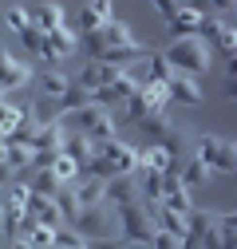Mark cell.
<instances>
[{"mask_svg": "<svg viewBox=\"0 0 237 249\" xmlns=\"http://www.w3.org/2000/svg\"><path fill=\"white\" fill-rule=\"evenodd\" d=\"M210 55H214V44L205 40V36H178L170 48H166V59L178 68V71H186V75H202V71H210Z\"/></svg>", "mask_w": 237, "mask_h": 249, "instance_id": "cell-1", "label": "cell"}, {"mask_svg": "<svg viewBox=\"0 0 237 249\" xmlns=\"http://www.w3.org/2000/svg\"><path fill=\"white\" fill-rule=\"evenodd\" d=\"M194 154L214 174H237V139H221V135L202 131L198 142H194Z\"/></svg>", "mask_w": 237, "mask_h": 249, "instance_id": "cell-2", "label": "cell"}, {"mask_svg": "<svg viewBox=\"0 0 237 249\" xmlns=\"http://www.w3.org/2000/svg\"><path fill=\"white\" fill-rule=\"evenodd\" d=\"M115 217H118V233H123L127 241H138V245H154V217L146 213L142 202H131V206H115Z\"/></svg>", "mask_w": 237, "mask_h": 249, "instance_id": "cell-3", "label": "cell"}, {"mask_svg": "<svg viewBox=\"0 0 237 249\" xmlns=\"http://www.w3.org/2000/svg\"><path fill=\"white\" fill-rule=\"evenodd\" d=\"M32 79H36L32 64L16 59L12 52H4V55H0V87H4V95H16L20 87H32Z\"/></svg>", "mask_w": 237, "mask_h": 249, "instance_id": "cell-4", "label": "cell"}, {"mask_svg": "<svg viewBox=\"0 0 237 249\" xmlns=\"http://www.w3.org/2000/svg\"><path fill=\"white\" fill-rule=\"evenodd\" d=\"M83 44V32H71V28H55V32H48V55H44V64L48 68H59L64 59Z\"/></svg>", "mask_w": 237, "mask_h": 249, "instance_id": "cell-5", "label": "cell"}, {"mask_svg": "<svg viewBox=\"0 0 237 249\" xmlns=\"http://www.w3.org/2000/svg\"><path fill=\"white\" fill-rule=\"evenodd\" d=\"M87 241H99V237H115V230H111V217H107V210L103 206H87V210H79V217L71 222Z\"/></svg>", "mask_w": 237, "mask_h": 249, "instance_id": "cell-6", "label": "cell"}, {"mask_svg": "<svg viewBox=\"0 0 237 249\" xmlns=\"http://www.w3.org/2000/svg\"><path fill=\"white\" fill-rule=\"evenodd\" d=\"M198 36H205L218 52H225V55H233L237 52V24L233 20H218V16H205V24H202V32Z\"/></svg>", "mask_w": 237, "mask_h": 249, "instance_id": "cell-7", "label": "cell"}, {"mask_svg": "<svg viewBox=\"0 0 237 249\" xmlns=\"http://www.w3.org/2000/svg\"><path fill=\"white\" fill-rule=\"evenodd\" d=\"M118 71L115 64H107V59H87L83 64V71L75 75V83H83L87 91H99V87H111V83H118Z\"/></svg>", "mask_w": 237, "mask_h": 249, "instance_id": "cell-8", "label": "cell"}, {"mask_svg": "<svg viewBox=\"0 0 237 249\" xmlns=\"http://www.w3.org/2000/svg\"><path fill=\"white\" fill-rule=\"evenodd\" d=\"M99 150L115 162V170H118V174H135V170L142 166V150H135V146H131V142H123V139H111V142H103Z\"/></svg>", "mask_w": 237, "mask_h": 249, "instance_id": "cell-9", "label": "cell"}, {"mask_svg": "<svg viewBox=\"0 0 237 249\" xmlns=\"http://www.w3.org/2000/svg\"><path fill=\"white\" fill-rule=\"evenodd\" d=\"M170 99L174 103H186V107H198L205 95H202V83H198V75H186V71H178L174 79H170Z\"/></svg>", "mask_w": 237, "mask_h": 249, "instance_id": "cell-10", "label": "cell"}, {"mask_svg": "<svg viewBox=\"0 0 237 249\" xmlns=\"http://www.w3.org/2000/svg\"><path fill=\"white\" fill-rule=\"evenodd\" d=\"M71 186H75V198H79L83 210H87V206H107V178L79 174V182H71Z\"/></svg>", "mask_w": 237, "mask_h": 249, "instance_id": "cell-11", "label": "cell"}, {"mask_svg": "<svg viewBox=\"0 0 237 249\" xmlns=\"http://www.w3.org/2000/svg\"><path fill=\"white\" fill-rule=\"evenodd\" d=\"M64 154H71L79 166H87V162L99 154V142L87 135V131H68V139H64Z\"/></svg>", "mask_w": 237, "mask_h": 249, "instance_id": "cell-12", "label": "cell"}, {"mask_svg": "<svg viewBox=\"0 0 237 249\" xmlns=\"http://www.w3.org/2000/svg\"><path fill=\"white\" fill-rule=\"evenodd\" d=\"M107 202H111V206H131V202H142L135 178H131V174H115V178L107 182Z\"/></svg>", "mask_w": 237, "mask_h": 249, "instance_id": "cell-13", "label": "cell"}, {"mask_svg": "<svg viewBox=\"0 0 237 249\" xmlns=\"http://www.w3.org/2000/svg\"><path fill=\"white\" fill-rule=\"evenodd\" d=\"M32 159H36V150H28L20 142H4V162H0V174L12 178L16 170H32Z\"/></svg>", "mask_w": 237, "mask_h": 249, "instance_id": "cell-14", "label": "cell"}, {"mask_svg": "<svg viewBox=\"0 0 237 249\" xmlns=\"http://www.w3.org/2000/svg\"><path fill=\"white\" fill-rule=\"evenodd\" d=\"M202 24H205V12L182 4V12L170 20V32H174V40H178V36H194V32H202Z\"/></svg>", "mask_w": 237, "mask_h": 249, "instance_id": "cell-15", "label": "cell"}, {"mask_svg": "<svg viewBox=\"0 0 237 249\" xmlns=\"http://www.w3.org/2000/svg\"><path fill=\"white\" fill-rule=\"evenodd\" d=\"M32 24H36V28H44V32H55V28H68L64 4H55V0H48V4L32 8Z\"/></svg>", "mask_w": 237, "mask_h": 249, "instance_id": "cell-16", "label": "cell"}, {"mask_svg": "<svg viewBox=\"0 0 237 249\" xmlns=\"http://www.w3.org/2000/svg\"><path fill=\"white\" fill-rule=\"evenodd\" d=\"M99 32H103L107 48H131V44H142V40H138V32H135L131 24H123V20H111V24H103Z\"/></svg>", "mask_w": 237, "mask_h": 249, "instance_id": "cell-17", "label": "cell"}, {"mask_svg": "<svg viewBox=\"0 0 237 249\" xmlns=\"http://www.w3.org/2000/svg\"><path fill=\"white\" fill-rule=\"evenodd\" d=\"M174 166H178V159H174V154H170L162 142H151V146L142 150V170H158V174H166V170H174Z\"/></svg>", "mask_w": 237, "mask_h": 249, "instance_id": "cell-18", "label": "cell"}, {"mask_svg": "<svg viewBox=\"0 0 237 249\" xmlns=\"http://www.w3.org/2000/svg\"><path fill=\"white\" fill-rule=\"evenodd\" d=\"M71 83H75V79H68L59 68H48V71H40V91H44V95H51V99H64L68 91H71Z\"/></svg>", "mask_w": 237, "mask_h": 249, "instance_id": "cell-19", "label": "cell"}, {"mask_svg": "<svg viewBox=\"0 0 237 249\" xmlns=\"http://www.w3.org/2000/svg\"><path fill=\"white\" fill-rule=\"evenodd\" d=\"M138 127L146 131V139H151V142H166V139H170V131H174V123L166 119V111H151V115L138 123Z\"/></svg>", "mask_w": 237, "mask_h": 249, "instance_id": "cell-20", "label": "cell"}, {"mask_svg": "<svg viewBox=\"0 0 237 249\" xmlns=\"http://www.w3.org/2000/svg\"><path fill=\"white\" fill-rule=\"evenodd\" d=\"M142 99H146V107H151V111H166V103H170V83L146 75V83H142Z\"/></svg>", "mask_w": 237, "mask_h": 249, "instance_id": "cell-21", "label": "cell"}, {"mask_svg": "<svg viewBox=\"0 0 237 249\" xmlns=\"http://www.w3.org/2000/svg\"><path fill=\"white\" fill-rule=\"evenodd\" d=\"M214 170L210 166H205L202 159H198V154H190V159L182 162V182L190 186V190H198V186H205V178H210Z\"/></svg>", "mask_w": 237, "mask_h": 249, "instance_id": "cell-22", "label": "cell"}, {"mask_svg": "<svg viewBox=\"0 0 237 249\" xmlns=\"http://www.w3.org/2000/svg\"><path fill=\"white\" fill-rule=\"evenodd\" d=\"M64 186H68V182L59 178L55 170H36V174H32V190H36V194H48V198H55L59 190H64Z\"/></svg>", "mask_w": 237, "mask_h": 249, "instance_id": "cell-23", "label": "cell"}, {"mask_svg": "<svg viewBox=\"0 0 237 249\" xmlns=\"http://www.w3.org/2000/svg\"><path fill=\"white\" fill-rule=\"evenodd\" d=\"M20 44H24L28 52H32L36 59H44V55H48V32H44V28H36V24L20 32Z\"/></svg>", "mask_w": 237, "mask_h": 249, "instance_id": "cell-24", "label": "cell"}, {"mask_svg": "<svg viewBox=\"0 0 237 249\" xmlns=\"http://www.w3.org/2000/svg\"><path fill=\"white\" fill-rule=\"evenodd\" d=\"M146 75H151V79H162V83H170V79L178 75V68L166 59V52H154L151 59H146Z\"/></svg>", "mask_w": 237, "mask_h": 249, "instance_id": "cell-25", "label": "cell"}, {"mask_svg": "<svg viewBox=\"0 0 237 249\" xmlns=\"http://www.w3.org/2000/svg\"><path fill=\"white\" fill-rule=\"evenodd\" d=\"M186 222H190V237H186V241H202L205 233H210V230L218 226V217H214V213H205V210H194V213L186 217Z\"/></svg>", "mask_w": 237, "mask_h": 249, "instance_id": "cell-26", "label": "cell"}, {"mask_svg": "<svg viewBox=\"0 0 237 249\" xmlns=\"http://www.w3.org/2000/svg\"><path fill=\"white\" fill-rule=\"evenodd\" d=\"M55 202H59V210H64V217H68V226L75 222V217H79V198H75V186H64V190H59L55 194Z\"/></svg>", "mask_w": 237, "mask_h": 249, "instance_id": "cell-27", "label": "cell"}, {"mask_svg": "<svg viewBox=\"0 0 237 249\" xmlns=\"http://www.w3.org/2000/svg\"><path fill=\"white\" fill-rule=\"evenodd\" d=\"M4 20H8V28H12V32H24V28H32V8L12 4V8L4 12Z\"/></svg>", "mask_w": 237, "mask_h": 249, "instance_id": "cell-28", "label": "cell"}, {"mask_svg": "<svg viewBox=\"0 0 237 249\" xmlns=\"http://www.w3.org/2000/svg\"><path fill=\"white\" fill-rule=\"evenodd\" d=\"M103 24H107V20H103L91 4H83V8H79V28H75V32H83V36H87V32H99Z\"/></svg>", "mask_w": 237, "mask_h": 249, "instance_id": "cell-29", "label": "cell"}, {"mask_svg": "<svg viewBox=\"0 0 237 249\" xmlns=\"http://www.w3.org/2000/svg\"><path fill=\"white\" fill-rule=\"evenodd\" d=\"M123 107H127V123H131V127H138V123L151 115V107H146V99H142V91H138V95H131Z\"/></svg>", "mask_w": 237, "mask_h": 249, "instance_id": "cell-30", "label": "cell"}, {"mask_svg": "<svg viewBox=\"0 0 237 249\" xmlns=\"http://www.w3.org/2000/svg\"><path fill=\"white\" fill-rule=\"evenodd\" d=\"M55 245H59V249H87V237H83L75 226H64V230L55 233Z\"/></svg>", "mask_w": 237, "mask_h": 249, "instance_id": "cell-31", "label": "cell"}, {"mask_svg": "<svg viewBox=\"0 0 237 249\" xmlns=\"http://www.w3.org/2000/svg\"><path fill=\"white\" fill-rule=\"evenodd\" d=\"M91 103H99V107H115V103H127V99L118 95V87L111 83V87H99V91H91Z\"/></svg>", "mask_w": 237, "mask_h": 249, "instance_id": "cell-32", "label": "cell"}, {"mask_svg": "<svg viewBox=\"0 0 237 249\" xmlns=\"http://www.w3.org/2000/svg\"><path fill=\"white\" fill-rule=\"evenodd\" d=\"M151 4L158 8V16H162L166 24H170V20L178 16V12H182V0H151Z\"/></svg>", "mask_w": 237, "mask_h": 249, "instance_id": "cell-33", "label": "cell"}, {"mask_svg": "<svg viewBox=\"0 0 237 249\" xmlns=\"http://www.w3.org/2000/svg\"><path fill=\"white\" fill-rule=\"evenodd\" d=\"M210 12H214L218 20H225V16L237 12V0H210Z\"/></svg>", "mask_w": 237, "mask_h": 249, "instance_id": "cell-34", "label": "cell"}, {"mask_svg": "<svg viewBox=\"0 0 237 249\" xmlns=\"http://www.w3.org/2000/svg\"><path fill=\"white\" fill-rule=\"evenodd\" d=\"M202 249H225V245H221V230H218V226L202 237Z\"/></svg>", "mask_w": 237, "mask_h": 249, "instance_id": "cell-35", "label": "cell"}, {"mask_svg": "<svg viewBox=\"0 0 237 249\" xmlns=\"http://www.w3.org/2000/svg\"><path fill=\"white\" fill-rule=\"evenodd\" d=\"M87 4H91V8H95V12L103 16V20H107V24L115 20V16H111V0H87Z\"/></svg>", "mask_w": 237, "mask_h": 249, "instance_id": "cell-36", "label": "cell"}, {"mask_svg": "<svg viewBox=\"0 0 237 249\" xmlns=\"http://www.w3.org/2000/svg\"><path fill=\"white\" fill-rule=\"evenodd\" d=\"M225 75H229V79H237V52L225 59Z\"/></svg>", "mask_w": 237, "mask_h": 249, "instance_id": "cell-37", "label": "cell"}, {"mask_svg": "<svg viewBox=\"0 0 237 249\" xmlns=\"http://www.w3.org/2000/svg\"><path fill=\"white\" fill-rule=\"evenodd\" d=\"M218 222H221V226H229V230H237V213H221Z\"/></svg>", "mask_w": 237, "mask_h": 249, "instance_id": "cell-38", "label": "cell"}, {"mask_svg": "<svg viewBox=\"0 0 237 249\" xmlns=\"http://www.w3.org/2000/svg\"><path fill=\"white\" fill-rule=\"evenodd\" d=\"M225 95H229V99L237 103V79H229V83H225Z\"/></svg>", "mask_w": 237, "mask_h": 249, "instance_id": "cell-39", "label": "cell"}, {"mask_svg": "<svg viewBox=\"0 0 237 249\" xmlns=\"http://www.w3.org/2000/svg\"><path fill=\"white\" fill-rule=\"evenodd\" d=\"M8 249H32V245H28V241L20 237V241H8Z\"/></svg>", "mask_w": 237, "mask_h": 249, "instance_id": "cell-40", "label": "cell"}, {"mask_svg": "<svg viewBox=\"0 0 237 249\" xmlns=\"http://www.w3.org/2000/svg\"><path fill=\"white\" fill-rule=\"evenodd\" d=\"M182 4H190V8H205L210 0H182Z\"/></svg>", "mask_w": 237, "mask_h": 249, "instance_id": "cell-41", "label": "cell"}, {"mask_svg": "<svg viewBox=\"0 0 237 249\" xmlns=\"http://www.w3.org/2000/svg\"><path fill=\"white\" fill-rule=\"evenodd\" d=\"M131 249H151V245H138V241H131Z\"/></svg>", "mask_w": 237, "mask_h": 249, "instance_id": "cell-42", "label": "cell"}, {"mask_svg": "<svg viewBox=\"0 0 237 249\" xmlns=\"http://www.w3.org/2000/svg\"><path fill=\"white\" fill-rule=\"evenodd\" d=\"M233 24H237V12H233Z\"/></svg>", "mask_w": 237, "mask_h": 249, "instance_id": "cell-43", "label": "cell"}]
</instances>
